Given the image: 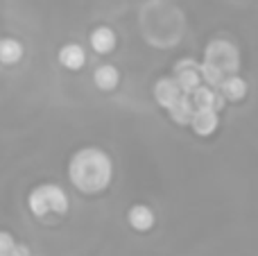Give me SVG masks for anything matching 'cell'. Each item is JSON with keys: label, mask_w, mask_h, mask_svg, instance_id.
<instances>
[{"label": "cell", "mask_w": 258, "mask_h": 256, "mask_svg": "<svg viewBox=\"0 0 258 256\" xmlns=\"http://www.w3.org/2000/svg\"><path fill=\"white\" fill-rule=\"evenodd\" d=\"M218 91L224 100H233V102H238V100H242L247 95V82L242 80L240 75H229V77H224V82L220 84Z\"/></svg>", "instance_id": "obj_8"}, {"label": "cell", "mask_w": 258, "mask_h": 256, "mask_svg": "<svg viewBox=\"0 0 258 256\" xmlns=\"http://www.w3.org/2000/svg\"><path fill=\"white\" fill-rule=\"evenodd\" d=\"M127 218H129V225H132L136 231H147V229H152V225H154V213H152V209L143 207V204L129 209Z\"/></svg>", "instance_id": "obj_10"}, {"label": "cell", "mask_w": 258, "mask_h": 256, "mask_svg": "<svg viewBox=\"0 0 258 256\" xmlns=\"http://www.w3.org/2000/svg\"><path fill=\"white\" fill-rule=\"evenodd\" d=\"M204 63L213 66L215 71H220L224 77H229V75H236L238 68H240V54H238L233 43H229V41H224V39H215L206 45Z\"/></svg>", "instance_id": "obj_3"}, {"label": "cell", "mask_w": 258, "mask_h": 256, "mask_svg": "<svg viewBox=\"0 0 258 256\" xmlns=\"http://www.w3.org/2000/svg\"><path fill=\"white\" fill-rule=\"evenodd\" d=\"M113 175L111 159L95 148H84L71 159L68 166V177L73 186L82 193H100L109 186Z\"/></svg>", "instance_id": "obj_1"}, {"label": "cell", "mask_w": 258, "mask_h": 256, "mask_svg": "<svg viewBox=\"0 0 258 256\" xmlns=\"http://www.w3.org/2000/svg\"><path fill=\"white\" fill-rule=\"evenodd\" d=\"M200 77L206 82V86H211V89H220V84L224 82L222 73L215 71V68L209 66V63H202V66H200Z\"/></svg>", "instance_id": "obj_15"}, {"label": "cell", "mask_w": 258, "mask_h": 256, "mask_svg": "<svg viewBox=\"0 0 258 256\" xmlns=\"http://www.w3.org/2000/svg\"><path fill=\"white\" fill-rule=\"evenodd\" d=\"M93 80L102 91H111V89H116L118 82H120V73H118L116 66L104 63V66H100L98 71L93 73Z\"/></svg>", "instance_id": "obj_11"}, {"label": "cell", "mask_w": 258, "mask_h": 256, "mask_svg": "<svg viewBox=\"0 0 258 256\" xmlns=\"http://www.w3.org/2000/svg\"><path fill=\"white\" fill-rule=\"evenodd\" d=\"M188 125L192 127V132L197 136H211L218 130V111H213V109H195Z\"/></svg>", "instance_id": "obj_6"}, {"label": "cell", "mask_w": 258, "mask_h": 256, "mask_svg": "<svg viewBox=\"0 0 258 256\" xmlns=\"http://www.w3.org/2000/svg\"><path fill=\"white\" fill-rule=\"evenodd\" d=\"M14 238L12 234H7V231H0V256H9V252H12L14 247Z\"/></svg>", "instance_id": "obj_16"}, {"label": "cell", "mask_w": 258, "mask_h": 256, "mask_svg": "<svg viewBox=\"0 0 258 256\" xmlns=\"http://www.w3.org/2000/svg\"><path fill=\"white\" fill-rule=\"evenodd\" d=\"M27 204H30V211L34 213L36 218H43V216H48V213L63 216V213L68 211V195L61 186L43 184L32 190L30 198H27Z\"/></svg>", "instance_id": "obj_2"}, {"label": "cell", "mask_w": 258, "mask_h": 256, "mask_svg": "<svg viewBox=\"0 0 258 256\" xmlns=\"http://www.w3.org/2000/svg\"><path fill=\"white\" fill-rule=\"evenodd\" d=\"M190 102L195 109H213V111H220L224 107V98L220 95V91L211 89V86H204L200 84L190 95Z\"/></svg>", "instance_id": "obj_5"}, {"label": "cell", "mask_w": 258, "mask_h": 256, "mask_svg": "<svg viewBox=\"0 0 258 256\" xmlns=\"http://www.w3.org/2000/svg\"><path fill=\"white\" fill-rule=\"evenodd\" d=\"M168 113L172 116L174 122H179V125H188L190 118H192V113H195V107H192V102H190L188 95H181V98L168 109Z\"/></svg>", "instance_id": "obj_13"}, {"label": "cell", "mask_w": 258, "mask_h": 256, "mask_svg": "<svg viewBox=\"0 0 258 256\" xmlns=\"http://www.w3.org/2000/svg\"><path fill=\"white\" fill-rule=\"evenodd\" d=\"M23 57V45L16 39H0V61L16 63Z\"/></svg>", "instance_id": "obj_14"}, {"label": "cell", "mask_w": 258, "mask_h": 256, "mask_svg": "<svg viewBox=\"0 0 258 256\" xmlns=\"http://www.w3.org/2000/svg\"><path fill=\"white\" fill-rule=\"evenodd\" d=\"M9 256H30V247L27 245H14Z\"/></svg>", "instance_id": "obj_17"}, {"label": "cell", "mask_w": 258, "mask_h": 256, "mask_svg": "<svg viewBox=\"0 0 258 256\" xmlns=\"http://www.w3.org/2000/svg\"><path fill=\"white\" fill-rule=\"evenodd\" d=\"M177 75H174V82H177L179 91H181L183 95H190L192 91L197 89V86L202 84V77H200V66H197L195 61H181L177 66Z\"/></svg>", "instance_id": "obj_4"}, {"label": "cell", "mask_w": 258, "mask_h": 256, "mask_svg": "<svg viewBox=\"0 0 258 256\" xmlns=\"http://www.w3.org/2000/svg\"><path fill=\"white\" fill-rule=\"evenodd\" d=\"M91 45H93L95 52H109V50H113V45H116V34H113V30H109V27H95L93 32H91Z\"/></svg>", "instance_id": "obj_12"}, {"label": "cell", "mask_w": 258, "mask_h": 256, "mask_svg": "<svg viewBox=\"0 0 258 256\" xmlns=\"http://www.w3.org/2000/svg\"><path fill=\"white\" fill-rule=\"evenodd\" d=\"M181 95L183 93L179 91L177 82L170 80V77L159 80V82H156V86H154V98H156V102H159L163 109H170L179 98H181Z\"/></svg>", "instance_id": "obj_7"}, {"label": "cell", "mask_w": 258, "mask_h": 256, "mask_svg": "<svg viewBox=\"0 0 258 256\" xmlns=\"http://www.w3.org/2000/svg\"><path fill=\"white\" fill-rule=\"evenodd\" d=\"M59 61H61L68 71H80V68L86 63V52H84L82 45L68 43L59 50Z\"/></svg>", "instance_id": "obj_9"}]
</instances>
